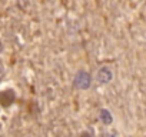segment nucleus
Returning <instances> with one entry per match:
<instances>
[{
    "mask_svg": "<svg viewBox=\"0 0 146 137\" xmlns=\"http://www.w3.org/2000/svg\"><path fill=\"white\" fill-rule=\"evenodd\" d=\"M112 77H113L112 76V72L109 70V68H106V67L100 68L99 73H98V80H99V83H103V84L109 83L112 80Z\"/></svg>",
    "mask_w": 146,
    "mask_h": 137,
    "instance_id": "f03ea898",
    "label": "nucleus"
},
{
    "mask_svg": "<svg viewBox=\"0 0 146 137\" xmlns=\"http://www.w3.org/2000/svg\"><path fill=\"white\" fill-rule=\"evenodd\" d=\"M99 117H100L102 123H105V124H112V121H113L110 111H109V110H106V109H102V110H100Z\"/></svg>",
    "mask_w": 146,
    "mask_h": 137,
    "instance_id": "7ed1b4c3",
    "label": "nucleus"
},
{
    "mask_svg": "<svg viewBox=\"0 0 146 137\" xmlns=\"http://www.w3.org/2000/svg\"><path fill=\"white\" fill-rule=\"evenodd\" d=\"M3 50V43H2V40H0V51Z\"/></svg>",
    "mask_w": 146,
    "mask_h": 137,
    "instance_id": "20e7f679",
    "label": "nucleus"
},
{
    "mask_svg": "<svg viewBox=\"0 0 146 137\" xmlns=\"http://www.w3.org/2000/svg\"><path fill=\"white\" fill-rule=\"evenodd\" d=\"M90 83H92V79H90V74L86 73V72H79L75 77V87L80 89V90H86L90 87Z\"/></svg>",
    "mask_w": 146,
    "mask_h": 137,
    "instance_id": "f257e3e1",
    "label": "nucleus"
}]
</instances>
